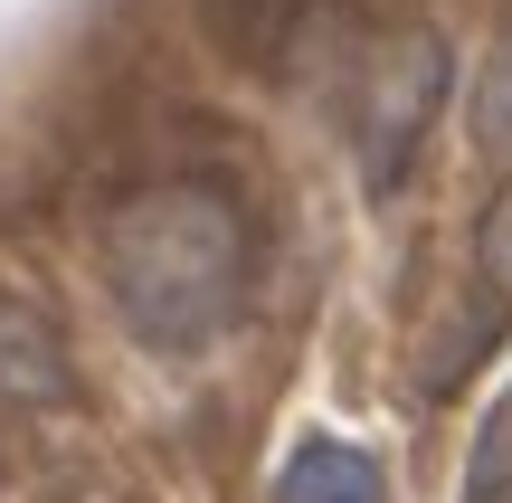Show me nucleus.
<instances>
[{"mask_svg": "<svg viewBox=\"0 0 512 503\" xmlns=\"http://www.w3.org/2000/svg\"><path fill=\"white\" fill-rule=\"evenodd\" d=\"M256 238L209 181H152L105 219V295L152 352H200L238 323Z\"/></svg>", "mask_w": 512, "mask_h": 503, "instance_id": "nucleus-1", "label": "nucleus"}, {"mask_svg": "<svg viewBox=\"0 0 512 503\" xmlns=\"http://www.w3.org/2000/svg\"><path fill=\"white\" fill-rule=\"evenodd\" d=\"M437 105H446V38L437 29H399L380 57H370V76H361V190H399L408 181V162L427 152V124H437Z\"/></svg>", "mask_w": 512, "mask_h": 503, "instance_id": "nucleus-2", "label": "nucleus"}, {"mask_svg": "<svg viewBox=\"0 0 512 503\" xmlns=\"http://www.w3.org/2000/svg\"><path fill=\"white\" fill-rule=\"evenodd\" d=\"M275 503H389L380 485V456L370 447H342V437H304L275 475Z\"/></svg>", "mask_w": 512, "mask_h": 503, "instance_id": "nucleus-3", "label": "nucleus"}, {"mask_svg": "<svg viewBox=\"0 0 512 503\" xmlns=\"http://www.w3.org/2000/svg\"><path fill=\"white\" fill-rule=\"evenodd\" d=\"M67 390V352L29 304L0 295V399H57Z\"/></svg>", "mask_w": 512, "mask_h": 503, "instance_id": "nucleus-4", "label": "nucleus"}, {"mask_svg": "<svg viewBox=\"0 0 512 503\" xmlns=\"http://www.w3.org/2000/svg\"><path fill=\"white\" fill-rule=\"evenodd\" d=\"M465 503H512V390L475 428V466H465Z\"/></svg>", "mask_w": 512, "mask_h": 503, "instance_id": "nucleus-5", "label": "nucleus"}, {"mask_svg": "<svg viewBox=\"0 0 512 503\" xmlns=\"http://www.w3.org/2000/svg\"><path fill=\"white\" fill-rule=\"evenodd\" d=\"M475 143L512 162V38H494V57L475 76Z\"/></svg>", "mask_w": 512, "mask_h": 503, "instance_id": "nucleus-6", "label": "nucleus"}, {"mask_svg": "<svg viewBox=\"0 0 512 503\" xmlns=\"http://www.w3.org/2000/svg\"><path fill=\"white\" fill-rule=\"evenodd\" d=\"M475 276H484L494 304H512V190L484 209V228H475Z\"/></svg>", "mask_w": 512, "mask_h": 503, "instance_id": "nucleus-7", "label": "nucleus"}]
</instances>
